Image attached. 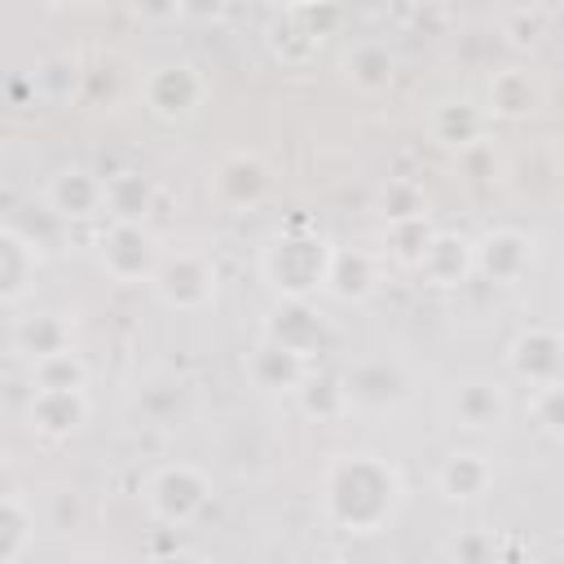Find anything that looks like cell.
Listing matches in <instances>:
<instances>
[{
    "label": "cell",
    "mask_w": 564,
    "mask_h": 564,
    "mask_svg": "<svg viewBox=\"0 0 564 564\" xmlns=\"http://www.w3.org/2000/svg\"><path fill=\"white\" fill-rule=\"evenodd\" d=\"M441 555L458 560V564H494V560H502V546L489 529H463L441 546Z\"/></svg>",
    "instance_id": "cell-33"
},
{
    "label": "cell",
    "mask_w": 564,
    "mask_h": 564,
    "mask_svg": "<svg viewBox=\"0 0 564 564\" xmlns=\"http://www.w3.org/2000/svg\"><path fill=\"white\" fill-rule=\"evenodd\" d=\"M339 75H344V84H348L352 93L375 97V93L392 88V79H397V57H392L388 44H379V40H357V44L339 57Z\"/></svg>",
    "instance_id": "cell-22"
},
{
    "label": "cell",
    "mask_w": 564,
    "mask_h": 564,
    "mask_svg": "<svg viewBox=\"0 0 564 564\" xmlns=\"http://www.w3.org/2000/svg\"><path fill=\"white\" fill-rule=\"evenodd\" d=\"M57 348H75V322L57 308H35L26 317H18L13 326V352H22L26 361L48 357Z\"/></svg>",
    "instance_id": "cell-23"
},
{
    "label": "cell",
    "mask_w": 564,
    "mask_h": 564,
    "mask_svg": "<svg viewBox=\"0 0 564 564\" xmlns=\"http://www.w3.org/2000/svg\"><path fill=\"white\" fill-rule=\"evenodd\" d=\"M93 401L88 388H31L26 397V427L44 441H70L88 427Z\"/></svg>",
    "instance_id": "cell-13"
},
{
    "label": "cell",
    "mask_w": 564,
    "mask_h": 564,
    "mask_svg": "<svg viewBox=\"0 0 564 564\" xmlns=\"http://www.w3.org/2000/svg\"><path fill=\"white\" fill-rule=\"evenodd\" d=\"M150 291L167 313H207L220 295V269L207 251L176 247V251H163L150 278Z\"/></svg>",
    "instance_id": "cell-5"
},
{
    "label": "cell",
    "mask_w": 564,
    "mask_h": 564,
    "mask_svg": "<svg viewBox=\"0 0 564 564\" xmlns=\"http://www.w3.org/2000/svg\"><path fill=\"white\" fill-rule=\"evenodd\" d=\"M533 4H542L546 13H555V9H560V0H533Z\"/></svg>",
    "instance_id": "cell-38"
},
{
    "label": "cell",
    "mask_w": 564,
    "mask_h": 564,
    "mask_svg": "<svg viewBox=\"0 0 564 564\" xmlns=\"http://www.w3.org/2000/svg\"><path fill=\"white\" fill-rule=\"evenodd\" d=\"M485 123L489 119H485L480 106H471V101H445L432 115V141H441L449 150H467V145H476L485 137Z\"/></svg>",
    "instance_id": "cell-26"
},
{
    "label": "cell",
    "mask_w": 564,
    "mask_h": 564,
    "mask_svg": "<svg viewBox=\"0 0 564 564\" xmlns=\"http://www.w3.org/2000/svg\"><path fill=\"white\" fill-rule=\"evenodd\" d=\"M317 361H304L300 352H291L286 344H278L273 335H256V344L242 352V375H247V383L256 388V392H264V397H291L300 383H304V375L313 370Z\"/></svg>",
    "instance_id": "cell-14"
},
{
    "label": "cell",
    "mask_w": 564,
    "mask_h": 564,
    "mask_svg": "<svg viewBox=\"0 0 564 564\" xmlns=\"http://www.w3.org/2000/svg\"><path fill=\"white\" fill-rule=\"evenodd\" d=\"M502 366L516 383L533 388V383H551V379H564V335L546 322H533V326H520L502 352Z\"/></svg>",
    "instance_id": "cell-11"
},
{
    "label": "cell",
    "mask_w": 564,
    "mask_h": 564,
    "mask_svg": "<svg viewBox=\"0 0 564 564\" xmlns=\"http://www.w3.org/2000/svg\"><path fill=\"white\" fill-rule=\"evenodd\" d=\"M546 106V84L538 70L529 66H502L494 70L489 88H485V119H502V123H524Z\"/></svg>",
    "instance_id": "cell-17"
},
{
    "label": "cell",
    "mask_w": 564,
    "mask_h": 564,
    "mask_svg": "<svg viewBox=\"0 0 564 564\" xmlns=\"http://www.w3.org/2000/svg\"><path fill=\"white\" fill-rule=\"evenodd\" d=\"M128 13H132L137 22H150V26L181 22V18H176V0H128Z\"/></svg>",
    "instance_id": "cell-36"
},
{
    "label": "cell",
    "mask_w": 564,
    "mask_h": 564,
    "mask_svg": "<svg viewBox=\"0 0 564 564\" xmlns=\"http://www.w3.org/2000/svg\"><path fill=\"white\" fill-rule=\"evenodd\" d=\"M26 79H31V88H35V101H44V106H66V101H75L79 88H84V70H79V62H75L70 53H44V57L26 70Z\"/></svg>",
    "instance_id": "cell-25"
},
{
    "label": "cell",
    "mask_w": 564,
    "mask_h": 564,
    "mask_svg": "<svg viewBox=\"0 0 564 564\" xmlns=\"http://www.w3.org/2000/svg\"><path fill=\"white\" fill-rule=\"evenodd\" d=\"M533 264H538V238L529 229L498 225L471 238V278L489 286H516L533 273Z\"/></svg>",
    "instance_id": "cell-7"
},
{
    "label": "cell",
    "mask_w": 564,
    "mask_h": 564,
    "mask_svg": "<svg viewBox=\"0 0 564 564\" xmlns=\"http://www.w3.org/2000/svg\"><path fill=\"white\" fill-rule=\"evenodd\" d=\"M494 480H498V467L485 449H449L436 467V494L458 507L485 498L494 489Z\"/></svg>",
    "instance_id": "cell-19"
},
{
    "label": "cell",
    "mask_w": 564,
    "mask_h": 564,
    "mask_svg": "<svg viewBox=\"0 0 564 564\" xmlns=\"http://www.w3.org/2000/svg\"><path fill=\"white\" fill-rule=\"evenodd\" d=\"M260 330L273 335L278 344H286L291 352H300L304 361H317L335 344V326H330V317L313 300H278L264 313V326Z\"/></svg>",
    "instance_id": "cell-10"
},
{
    "label": "cell",
    "mask_w": 564,
    "mask_h": 564,
    "mask_svg": "<svg viewBox=\"0 0 564 564\" xmlns=\"http://www.w3.org/2000/svg\"><path fill=\"white\" fill-rule=\"evenodd\" d=\"M234 9V0H176V18L189 26H216L225 22Z\"/></svg>",
    "instance_id": "cell-35"
},
{
    "label": "cell",
    "mask_w": 564,
    "mask_h": 564,
    "mask_svg": "<svg viewBox=\"0 0 564 564\" xmlns=\"http://www.w3.org/2000/svg\"><path fill=\"white\" fill-rule=\"evenodd\" d=\"M35 542V511L13 498L0 494V564H18Z\"/></svg>",
    "instance_id": "cell-27"
},
{
    "label": "cell",
    "mask_w": 564,
    "mask_h": 564,
    "mask_svg": "<svg viewBox=\"0 0 564 564\" xmlns=\"http://www.w3.org/2000/svg\"><path fill=\"white\" fill-rule=\"evenodd\" d=\"M106 181V220H145L159 207V181L145 176L141 167H119V172H101Z\"/></svg>",
    "instance_id": "cell-21"
},
{
    "label": "cell",
    "mask_w": 564,
    "mask_h": 564,
    "mask_svg": "<svg viewBox=\"0 0 564 564\" xmlns=\"http://www.w3.org/2000/svg\"><path fill=\"white\" fill-rule=\"evenodd\" d=\"M53 9H88V4H97V0H48Z\"/></svg>",
    "instance_id": "cell-37"
},
{
    "label": "cell",
    "mask_w": 564,
    "mask_h": 564,
    "mask_svg": "<svg viewBox=\"0 0 564 564\" xmlns=\"http://www.w3.org/2000/svg\"><path fill=\"white\" fill-rule=\"evenodd\" d=\"M317 498H322V516L335 529L366 538V533H383L397 520L405 502V480L383 454L352 449L326 458Z\"/></svg>",
    "instance_id": "cell-1"
},
{
    "label": "cell",
    "mask_w": 564,
    "mask_h": 564,
    "mask_svg": "<svg viewBox=\"0 0 564 564\" xmlns=\"http://www.w3.org/2000/svg\"><path fill=\"white\" fill-rule=\"evenodd\" d=\"M383 286V264L370 247H330L322 295L335 304H366Z\"/></svg>",
    "instance_id": "cell-15"
},
{
    "label": "cell",
    "mask_w": 564,
    "mask_h": 564,
    "mask_svg": "<svg viewBox=\"0 0 564 564\" xmlns=\"http://www.w3.org/2000/svg\"><path fill=\"white\" fill-rule=\"evenodd\" d=\"M432 212L427 216H410V220H383V247H388V256L397 260V264H405V269H414L419 264V256H423V247H427V238H432Z\"/></svg>",
    "instance_id": "cell-29"
},
{
    "label": "cell",
    "mask_w": 564,
    "mask_h": 564,
    "mask_svg": "<svg viewBox=\"0 0 564 564\" xmlns=\"http://www.w3.org/2000/svg\"><path fill=\"white\" fill-rule=\"evenodd\" d=\"M330 238L308 225H286L260 247V282L273 291V300H317L330 264Z\"/></svg>",
    "instance_id": "cell-2"
},
{
    "label": "cell",
    "mask_w": 564,
    "mask_h": 564,
    "mask_svg": "<svg viewBox=\"0 0 564 564\" xmlns=\"http://www.w3.org/2000/svg\"><path fill=\"white\" fill-rule=\"evenodd\" d=\"M207 93H212V79L194 62H185V57L159 62V66L141 70V79H137L141 110L150 119L167 123V128H181V123L198 119V110L207 106Z\"/></svg>",
    "instance_id": "cell-4"
},
{
    "label": "cell",
    "mask_w": 564,
    "mask_h": 564,
    "mask_svg": "<svg viewBox=\"0 0 564 564\" xmlns=\"http://www.w3.org/2000/svg\"><path fill=\"white\" fill-rule=\"evenodd\" d=\"M212 476L198 463H159L145 480H141V507L159 529H189L194 520L207 516L212 507Z\"/></svg>",
    "instance_id": "cell-3"
},
{
    "label": "cell",
    "mask_w": 564,
    "mask_h": 564,
    "mask_svg": "<svg viewBox=\"0 0 564 564\" xmlns=\"http://www.w3.org/2000/svg\"><path fill=\"white\" fill-rule=\"evenodd\" d=\"M551 22H555V13H546L542 4H520L516 13H507L502 35H507V44H511L516 53H533V48L551 35Z\"/></svg>",
    "instance_id": "cell-31"
},
{
    "label": "cell",
    "mask_w": 564,
    "mask_h": 564,
    "mask_svg": "<svg viewBox=\"0 0 564 564\" xmlns=\"http://www.w3.org/2000/svg\"><path fill=\"white\" fill-rule=\"evenodd\" d=\"M511 414V397H507V383L502 379H489V375H467L449 388V419L458 432L467 436H485V432H498Z\"/></svg>",
    "instance_id": "cell-12"
},
{
    "label": "cell",
    "mask_w": 564,
    "mask_h": 564,
    "mask_svg": "<svg viewBox=\"0 0 564 564\" xmlns=\"http://www.w3.org/2000/svg\"><path fill=\"white\" fill-rule=\"evenodd\" d=\"M524 414H529V423L538 427V436L560 441V436H564V379L533 383V388H529V401H524Z\"/></svg>",
    "instance_id": "cell-30"
},
{
    "label": "cell",
    "mask_w": 564,
    "mask_h": 564,
    "mask_svg": "<svg viewBox=\"0 0 564 564\" xmlns=\"http://www.w3.org/2000/svg\"><path fill=\"white\" fill-rule=\"evenodd\" d=\"M181 405H185V392H181V383H176V379H154V383H145V388H141V397H137V410H141L145 419H154V423L176 419V414H181Z\"/></svg>",
    "instance_id": "cell-34"
},
{
    "label": "cell",
    "mask_w": 564,
    "mask_h": 564,
    "mask_svg": "<svg viewBox=\"0 0 564 564\" xmlns=\"http://www.w3.org/2000/svg\"><path fill=\"white\" fill-rule=\"evenodd\" d=\"M379 212H383V220L427 216V194L414 176H388L383 189H379Z\"/></svg>",
    "instance_id": "cell-32"
},
{
    "label": "cell",
    "mask_w": 564,
    "mask_h": 564,
    "mask_svg": "<svg viewBox=\"0 0 564 564\" xmlns=\"http://www.w3.org/2000/svg\"><path fill=\"white\" fill-rule=\"evenodd\" d=\"M414 273L436 286V291H454L463 282H471V234H458V229H432Z\"/></svg>",
    "instance_id": "cell-18"
},
{
    "label": "cell",
    "mask_w": 564,
    "mask_h": 564,
    "mask_svg": "<svg viewBox=\"0 0 564 564\" xmlns=\"http://www.w3.org/2000/svg\"><path fill=\"white\" fill-rule=\"evenodd\" d=\"M273 189V167L264 163V154L256 150H229L216 159L212 176H207V194L220 212L229 216H242V212H256Z\"/></svg>",
    "instance_id": "cell-8"
},
{
    "label": "cell",
    "mask_w": 564,
    "mask_h": 564,
    "mask_svg": "<svg viewBox=\"0 0 564 564\" xmlns=\"http://www.w3.org/2000/svg\"><path fill=\"white\" fill-rule=\"evenodd\" d=\"M44 207L62 220V225H88V220H106V181L101 172L84 167V163H66L44 181Z\"/></svg>",
    "instance_id": "cell-9"
},
{
    "label": "cell",
    "mask_w": 564,
    "mask_h": 564,
    "mask_svg": "<svg viewBox=\"0 0 564 564\" xmlns=\"http://www.w3.org/2000/svg\"><path fill=\"white\" fill-rule=\"evenodd\" d=\"M291 401L300 405L304 419H317V423H335V419L352 414L348 392H344V375H335V370H317V366L304 375V383L291 392Z\"/></svg>",
    "instance_id": "cell-24"
},
{
    "label": "cell",
    "mask_w": 564,
    "mask_h": 564,
    "mask_svg": "<svg viewBox=\"0 0 564 564\" xmlns=\"http://www.w3.org/2000/svg\"><path fill=\"white\" fill-rule=\"evenodd\" d=\"M344 392L352 410H397L410 397V379L388 357H361L344 370Z\"/></svg>",
    "instance_id": "cell-16"
},
{
    "label": "cell",
    "mask_w": 564,
    "mask_h": 564,
    "mask_svg": "<svg viewBox=\"0 0 564 564\" xmlns=\"http://www.w3.org/2000/svg\"><path fill=\"white\" fill-rule=\"evenodd\" d=\"M163 251L167 247L145 220H106L97 234V269L119 286H150Z\"/></svg>",
    "instance_id": "cell-6"
},
{
    "label": "cell",
    "mask_w": 564,
    "mask_h": 564,
    "mask_svg": "<svg viewBox=\"0 0 564 564\" xmlns=\"http://www.w3.org/2000/svg\"><path fill=\"white\" fill-rule=\"evenodd\" d=\"M93 370L75 348H57L31 361V388H88Z\"/></svg>",
    "instance_id": "cell-28"
},
{
    "label": "cell",
    "mask_w": 564,
    "mask_h": 564,
    "mask_svg": "<svg viewBox=\"0 0 564 564\" xmlns=\"http://www.w3.org/2000/svg\"><path fill=\"white\" fill-rule=\"evenodd\" d=\"M40 264H44V251L18 225H0V304L31 295Z\"/></svg>",
    "instance_id": "cell-20"
}]
</instances>
